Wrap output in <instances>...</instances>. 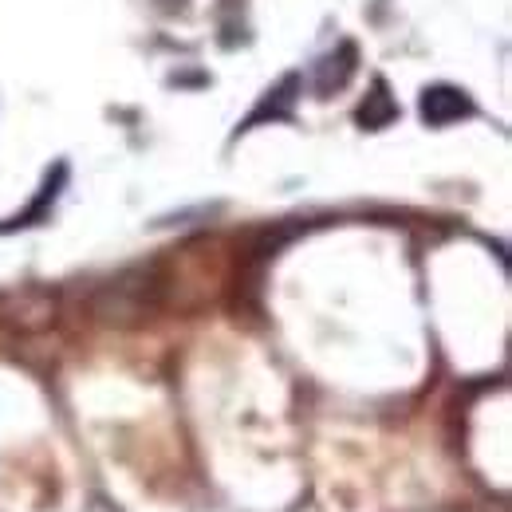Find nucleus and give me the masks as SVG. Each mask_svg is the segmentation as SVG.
<instances>
[{"label":"nucleus","mask_w":512,"mask_h":512,"mask_svg":"<svg viewBox=\"0 0 512 512\" xmlns=\"http://www.w3.org/2000/svg\"><path fill=\"white\" fill-rule=\"evenodd\" d=\"M422 115H426V123L446 127V123H457V119L473 115V103H469V95H461L457 87L438 83V87H430V91L422 95Z\"/></svg>","instance_id":"f257e3e1"},{"label":"nucleus","mask_w":512,"mask_h":512,"mask_svg":"<svg viewBox=\"0 0 512 512\" xmlns=\"http://www.w3.org/2000/svg\"><path fill=\"white\" fill-rule=\"evenodd\" d=\"M351 71H355V48L343 40V44H339V64H335V56H327V60L320 64V79H316L320 95H331V91H339V87L351 79Z\"/></svg>","instance_id":"f03ea898"},{"label":"nucleus","mask_w":512,"mask_h":512,"mask_svg":"<svg viewBox=\"0 0 512 512\" xmlns=\"http://www.w3.org/2000/svg\"><path fill=\"white\" fill-rule=\"evenodd\" d=\"M394 115H398V111H394V103H390V95H386V83H375V95L363 103L359 123H363V127H386Z\"/></svg>","instance_id":"7ed1b4c3"}]
</instances>
